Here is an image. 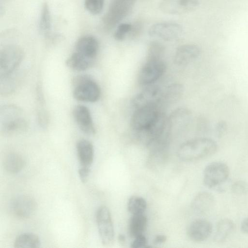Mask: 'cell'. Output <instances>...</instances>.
<instances>
[{
    "label": "cell",
    "instance_id": "1",
    "mask_svg": "<svg viewBox=\"0 0 248 248\" xmlns=\"http://www.w3.org/2000/svg\"><path fill=\"white\" fill-rule=\"evenodd\" d=\"M217 145L213 140L199 138L188 140L178 148L177 154L178 158L185 162L198 161L214 155Z\"/></svg>",
    "mask_w": 248,
    "mask_h": 248
},
{
    "label": "cell",
    "instance_id": "2",
    "mask_svg": "<svg viewBox=\"0 0 248 248\" xmlns=\"http://www.w3.org/2000/svg\"><path fill=\"white\" fill-rule=\"evenodd\" d=\"M73 95L77 100L94 102L100 96V89L96 82L87 75H78L72 81Z\"/></svg>",
    "mask_w": 248,
    "mask_h": 248
},
{
    "label": "cell",
    "instance_id": "3",
    "mask_svg": "<svg viewBox=\"0 0 248 248\" xmlns=\"http://www.w3.org/2000/svg\"><path fill=\"white\" fill-rule=\"evenodd\" d=\"M27 122L23 112L13 105L5 106L0 110V128L6 134H12L25 129Z\"/></svg>",
    "mask_w": 248,
    "mask_h": 248
},
{
    "label": "cell",
    "instance_id": "4",
    "mask_svg": "<svg viewBox=\"0 0 248 248\" xmlns=\"http://www.w3.org/2000/svg\"><path fill=\"white\" fill-rule=\"evenodd\" d=\"M163 112L160 105H153L136 109L131 117L130 125L136 134L151 126Z\"/></svg>",
    "mask_w": 248,
    "mask_h": 248
},
{
    "label": "cell",
    "instance_id": "5",
    "mask_svg": "<svg viewBox=\"0 0 248 248\" xmlns=\"http://www.w3.org/2000/svg\"><path fill=\"white\" fill-rule=\"evenodd\" d=\"M23 56V51L18 46H4L0 52V79L10 76L20 64Z\"/></svg>",
    "mask_w": 248,
    "mask_h": 248
},
{
    "label": "cell",
    "instance_id": "6",
    "mask_svg": "<svg viewBox=\"0 0 248 248\" xmlns=\"http://www.w3.org/2000/svg\"><path fill=\"white\" fill-rule=\"evenodd\" d=\"M95 218L102 244L110 246L114 242V231L109 209L106 206L99 207L96 211Z\"/></svg>",
    "mask_w": 248,
    "mask_h": 248
},
{
    "label": "cell",
    "instance_id": "7",
    "mask_svg": "<svg viewBox=\"0 0 248 248\" xmlns=\"http://www.w3.org/2000/svg\"><path fill=\"white\" fill-rule=\"evenodd\" d=\"M133 0H114L102 18L104 28L111 29L129 13Z\"/></svg>",
    "mask_w": 248,
    "mask_h": 248
},
{
    "label": "cell",
    "instance_id": "8",
    "mask_svg": "<svg viewBox=\"0 0 248 248\" xmlns=\"http://www.w3.org/2000/svg\"><path fill=\"white\" fill-rule=\"evenodd\" d=\"M229 173V168L225 163L219 161L212 162L204 170L203 184L208 188L214 187L224 182Z\"/></svg>",
    "mask_w": 248,
    "mask_h": 248
},
{
    "label": "cell",
    "instance_id": "9",
    "mask_svg": "<svg viewBox=\"0 0 248 248\" xmlns=\"http://www.w3.org/2000/svg\"><path fill=\"white\" fill-rule=\"evenodd\" d=\"M165 68L162 59H147L139 74V83L144 86L151 85L162 76Z\"/></svg>",
    "mask_w": 248,
    "mask_h": 248
},
{
    "label": "cell",
    "instance_id": "10",
    "mask_svg": "<svg viewBox=\"0 0 248 248\" xmlns=\"http://www.w3.org/2000/svg\"><path fill=\"white\" fill-rule=\"evenodd\" d=\"M182 27L176 23L160 22L153 25L149 30V34L166 41H173L182 35Z\"/></svg>",
    "mask_w": 248,
    "mask_h": 248
},
{
    "label": "cell",
    "instance_id": "11",
    "mask_svg": "<svg viewBox=\"0 0 248 248\" xmlns=\"http://www.w3.org/2000/svg\"><path fill=\"white\" fill-rule=\"evenodd\" d=\"M162 93L163 92L158 86L152 85L147 86L134 97L132 101V105L135 109L153 105H161Z\"/></svg>",
    "mask_w": 248,
    "mask_h": 248
},
{
    "label": "cell",
    "instance_id": "12",
    "mask_svg": "<svg viewBox=\"0 0 248 248\" xmlns=\"http://www.w3.org/2000/svg\"><path fill=\"white\" fill-rule=\"evenodd\" d=\"M37 207V203L33 198L28 195H21L12 200L10 210L14 216L26 218L35 213Z\"/></svg>",
    "mask_w": 248,
    "mask_h": 248
},
{
    "label": "cell",
    "instance_id": "13",
    "mask_svg": "<svg viewBox=\"0 0 248 248\" xmlns=\"http://www.w3.org/2000/svg\"><path fill=\"white\" fill-rule=\"evenodd\" d=\"M199 4L197 0H162L159 8L165 14L180 15L194 10Z\"/></svg>",
    "mask_w": 248,
    "mask_h": 248
},
{
    "label": "cell",
    "instance_id": "14",
    "mask_svg": "<svg viewBox=\"0 0 248 248\" xmlns=\"http://www.w3.org/2000/svg\"><path fill=\"white\" fill-rule=\"evenodd\" d=\"M212 232V225L209 221L204 219H197L189 224L186 233L191 241L199 243L206 240Z\"/></svg>",
    "mask_w": 248,
    "mask_h": 248
},
{
    "label": "cell",
    "instance_id": "15",
    "mask_svg": "<svg viewBox=\"0 0 248 248\" xmlns=\"http://www.w3.org/2000/svg\"><path fill=\"white\" fill-rule=\"evenodd\" d=\"M74 119L80 129L88 135L95 133V128L90 110L86 106L78 105L73 110Z\"/></svg>",
    "mask_w": 248,
    "mask_h": 248
},
{
    "label": "cell",
    "instance_id": "16",
    "mask_svg": "<svg viewBox=\"0 0 248 248\" xmlns=\"http://www.w3.org/2000/svg\"><path fill=\"white\" fill-rule=\"evenodd\" d=\"M76 52L94 61L99 49L97 40L92 35H84L80 37L75 45Z\"/></svg>",
    "mask_w": 248,
    "mask_h": 248
},
{
    "label": "cell",
    "instance_id": "17",
    "mask_svg": "<svg viewBox=\"0 0 248 248\" xmlns=\"http://www.w3.org/2000/svg\"><path fill=\"white\" fill-rule=\"evenodd\" d=\"M200 53V49L197 45H183L177 49L174 57V62L178 65H186L197 59Z\"/></svg>",
    "mask_w": 248,
    "mask_h": 248
},
{
    "label": "cell",
    "instance_id": "18",
    "mask_svg": "<svg viewBox=\"0 0 248 248\" xmlns=\"http://www.w3.org/2000/svg\"><path fill=\"white\" fill-rule=\"evenodd\" d=\"M80 167L90 168L94 158V149L92 143L85 139L78 141L76 145Z\"/></svg>",
    "mask_w": 248,
    "mask_h": 248
},
{
    "label": "cell",
    "instance_id": "19",
    "mask_svg": "<svg viewBox=\"0 0 248 248\" xmlns=\"http://www.w3.org/2000/svg\"><path fill=\"white\" fill-rule=\"evenodd\" d=\"M215 203L214 196L208 192H201L193 198L191 207L198 214H204L212 209Z\"/></svg>",
    "mask_w": 248,
    "mask_h": 248
},
{
    "label": "cell",
    "instance_id": "20",
    "mask_svg": "<svg viewBox=\"0 0 248 248\" xmlns=\"http://www.w3.org/2000/svg\"><path fill=\"white\" fill-rule=\"evenodd\" d=\"M148 223L147 217L144 214L132 215L128 224V233L132 238L143 234Z\"/></svg>",
    "mask_w": 248,
    "mask_h": 248
},
{
    "label": "cell",
    "instance_id": "21",
    "mask_svg": "<svg viewBox=\"0 0 248 248\" xmlns=\"http://www.w3.org/2000/svg\"><path fill=\"white\" fill-rule=\"evenodd\" d=\"M235 229L233 222L229 218L220 220L217 224L214 239L216 243L225 242L232 234Z\"/></svg>",
    "mask_w": 248,
    "mask_h": 248
},
{
    "label": "cell",
    "instance_id": "22",
    "mask_svg": "<svg viewBox=\"0 0 248 248\" xmlns=\"http://www.w3.org/2000/svg\"><path fill=\"white\" fill-rule=\"evenodd\" d=\"M93 62V60L75 51L67 59L66 64L68 68L73 70L82 71L90 68Z\"/></svg>",
    "mask_w": 248,
    "mask_h": 248
},
{
    "label": "cell",
    "instance_id": "23",
    "mask_svg": "<svg viewBox=\"0 0 248 248\" xmlns=\"http://www.w3.org/2000/svg\"><path fill=\"white\" fill-rule=\"evenodd\" d=\"M26 162L24 158L17 154H10L4 159L3 166L8 173L15 174L21 171L25 167Z\"/></svg>",
    "mask_w": 248,
    "mask_h": 248
},
{
    "label": "cell",
    "instance_id": "24",
    "mask_svg": "<svg viewBox=\"0 0 248 248\" xmlns=\"http://www.w3.org/2000/svg\"><path fill=\"white\" fill-rule=\"evenodd\" d=\"M40 245L39 237L32 233L21 234L16 237L14 242L15 248H37Z\"/></svg>",
    "mask_w": 248,
    "mask_h": 248
},
{
    "label": "cell",
    "instance_id": "25",
    "mask_svg": "<svg viewBox=\"0 0 248 248\" xmlns=\"http://www.w3.org/2000/svg\"><path fill=\"white\" fill-rule=\"evenodd\" d=\"M183 87L180 84L175 83L168 86L163 92L161 105L171 104L177 101L182 96Z\"/></svg>",
    "mask_w": 248,
    "mask_h": 248
},
{
    "label": "cell",
    "instance_id": "26",
    "mask_svg": "<svg viewBox=\"0 0 248 248\" xmlns=\"http://www.w3.org/2000/svg\"><path fill=\"white\" fill-rule=\"evenodd\" d=\"M147 203L144 198L139 196H132L127 202V210L131 215L144 214Z\"/></svg>",
    "mask_w": 248,
    "mask_h": 248
},
{
    "label": "cell",
    "instance_id": "27",
    "mask_svg": "<svg viewBox=\"0 0 248 248\" xmlns=\"http://www.w3.org/2000/svg\"><path fill=\"white\" fill-rule=\"evenodd\" d=\"M51 27V16L49 8L47 3H44L41 13L39 22L40 30L43 34L47 35L50 33Z\"/></svg>",
    "mask_w": 248,
    "mask_h": 248
},
{
    "label": "cell",
    "instance_id": "28",
    "mask_svg": "<svg viewBox=\"0 0 248 248\" xmlns=\"http://www.w3.org/2000/svg\"><path fill=\"white\" fill-rule=\"evenodd\" d=\"M164 52V46L158 42L153 41L149 45L147 59H162Z\"/></svg>",
    "mask_w": 248,
    "mask_h": 248
},
{
    "label": "cell",
    "instance_id": "29",
    "mask_svg": "<svg viewBox=\"0 0 248 248\" xmlns=\"http://www.w3.org/2000/svg\"><path fill=\"white\" fill-rule=\"evenodd\" d=\"M84 6L91 14L98 15L103 8L104 0H84Z\"/></svg>",
    "mask_w": 248,
    "mask_h": 248
},
{
    "label": "cell",
    "instance_id": "30",
    "mask_svg": "<svg viewBox=\"0 0 248 248\" xmlns=\"http://www.w3.org/2000/svg\"><path fill=\"white\" fill-rule=\"evenodd\" d=\"M132 28V25L128 23H122L120 24L115 31L114 37L115 39L122 41L128 35Z\"/></svg>",
    "mask_w": 248,
    "mask_h": 248
},
{
    "label": "cell",
    "instance_id": "31",
    "mask_svg": "<svg viewBox=\"0 0 248 248\" xmlns=\"http://www.w3.org/2000/svg\"><path fill=\"white\" fill-rule=\"evenodd\" d=\"M232 192L236 194H244L248 192V184L244 181H238L232 186Z\"/></svg>",
    "mask_w": 248,
    "mask_h": 248
},
{
    "label": "cell",
    "instance_id": "32",
    "mask_svg": "<svg viewBox=\"0 0 248 248\" xmlns=\"http://www.w3.org/2000/svg\"><path fill=\"white\" fill-rule=\"evenodd\" d=\"M131 244L132 248H141L148 247V242L146 237L144 234L139 235L135 238Z\"/></svg>",
    "mask_w": 248,
    "mask_h": 248
},
{
    "label": "cell",
    "instance_id": "33",
    "mask_svg": "<svg viewBox=\"0 0 248 248\" xmlns=\"http://www.w3.org/2000/svg\"><path fill=\"white\" fill-rule=\"evenodd\" d=\"M90 172V168L80 167L78 170V174L81 181L85 183L88 179Z\"/></svg>",
    "mask_w": 248,
    "mask_h": 248
},
{
    "label": "cell",
    "instance_id": "34",
    "mask_svg": "<svg viewBox=\"0 0 248 248\" xmlns=\"http://www.w3.org/2000/svg\"><path fill=\"white\" fill-rule=\"evenodd\" d=\"M227 129V124L224 121H220L216 126V133L217 137H221Z\"/></svg>",
    "mask_w": 248,
    "mask_h": 248
},
{
    "label": "cell",
    "instance_id": "35",
    "mask_svg": "<svg viewBox=\"0 0 248 248\" xmlns=\"http://www.w3.org/2000/svg\"><path fill=\"white\" fill-rule=\"evenodd\" d=\"M142 26L140 23L137 22L134 25H132V28L128 35L133 38L140 34L141 31Z\"/></svg>",
    "mask_w": 248,
    "mask_h": 248
},
{
    "label": "cell",
    "instance_id": "36",
    "mask_svg": "<svg viewBox=\"0 0 248 248\" xmlns=\"http://www.w3.org/2000/svg\"><path fill=\"white\" fill-rule=\"evenodd\" d=\"M167 240V236L164 234L156 235L153 240L154 245H160L164 243Z\"/></svg>",
    "mask_w": 248,
    "mask_h": 248
},
{
    "label": "cell",
    "instance_id": "37",
    "mask_svg": "<svg viewBox=\"0 0 248 248\" xmlns=\"http://www.w3.org/2000/svg\"><path fill=\"white\" fill-rule=\"evenodd\" d=\"M241 230L243 232L248 235V217L242 221L241 225Z\"/></svg>",
    "mask_w": 248,
    "mask_h": 248
},
{
    "label": "cell",
    "instance_id": "38",
    "mask_svg": "<svg viewBox=\"0 0 248 248\" xmlns=\"http://www.w3.org/2000/svg\"><path fill=\"white\" fill-rule=\"evenodd\" d=\"M118 240L120 242H121V243H123L124 242H125V237L124 235L121 234L119 235Z\"/></svg>",
    "mask_w": 248,
    "mask_h": 248
}]
</instances>
